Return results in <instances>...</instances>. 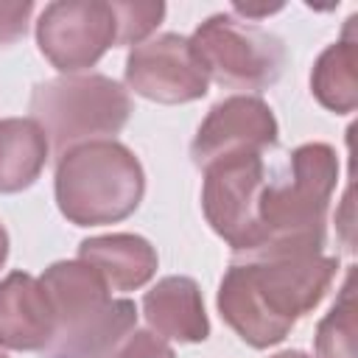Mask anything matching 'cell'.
I'll use <instances>...</instances> for the list:
<instances>
[{"mask_svg": "<svg viewBox=\"0 0 358 358\" xmlns=\"http://www.w3.org/2000/svg\"><path fill=\"white\" fill-rule=\"evenodd\" d=\"M117 17V45H143L165 17V3H112Z\"/></svg>", "mask_w": 358, "mask_h": 358, "instance_id": "18", "label": "cell"}, {"mask_svg": "<svg viewBox=\"0 0 358 358\" xmlns=\"http://www.w3.org/2000/svg\"><path fill=\"white\" fill-rule=\"evenodd\" d=\"M338 185V157L327 143H305L291 151L288 176L266 182L260 193V246L249 257L322 252L327 207Z\"/></svg>", "mask_w": 358, "mask_h": 358, "instance_id": "2", "label": "cell"}, {"mask_svg": "<svg viewBox=\"0 0 358 358\" xmlns=\"http://www.w3.org/2000/svg\"><path fill=\"white\" fill-rule=\"evenodd\" d=\"M282 8V3H274V6H249V3H235L232 6V11L235 14H243L246 17V22L249 20H255V17H266V14H271V11H280Z\"/></svg>", "mask_w": 358, "mask_h": 358, "instance_id": "21", "label": "cell"}, {"mask_svg": "<svg viewBox=\"0 0 358 358\" xmlns=\"http://www.w3.org/2000/svg\"><path fill=\"white\" fill-rule=\"evenodd\" d=\"M347 22L350 25L344 36L322 50L310 73V90L316 101L336 115H350L358 106V42L352 36L355 17Z\"/></svg>", "mask_w": 358, "mask_h": 358, "instance_id": "15", "label": "cell"}, {"mask_svg": "<svg viewBox=\"0 0 358 358\" xmlns=\"http://www.w3.org/2000/svg\"><path fill=\"white\" fill-rule=\"evenodd\" d=\"M126 87L157 103H187L207 95V76L199 67L190 39L159 34L126 56Z\"/></svg>", "mask_w": 358, "mask_h": 358, "instance_id": "8", "label": "cell"}, {"mask_svg": "<svg viewBox=\"0 0 358 358\" xmlns=\"http://www.w3.org/2000/svg\"><path fill=\"white\" fill-rule=\"evenodd\" d=\"M131 330H137L134 302L109 299L62 322L45 347V358H112Z\"/></svg>", "mask_w": 358, "mask_h": 358, "instance_id": "11", "label": "cell"}, {"mask_svg": "<svg viewBox=\"0 0 358 358\" xmlns=\"http://www.w3.org/2000/svg\"><path fill=\"white\" fill-rule=\"evenodd\" d=\"M268 358H310V355H308V352H302V350H282V352L268 355Z\"/></svg>", "mask_w": 358, "mask_h": 358, "instance_id": "23", "label": "cell"}, {"mask_svg": "<svg viewBox=\"0 0 358 358\" xmlns=\"http://www.w3.org/2000/svg\"><path fill=\"white\" fill-rule=\"evenodd\" d=\"M319 358H358L355 355V294L352 274H347L338 299L316 327Z\"/></svg>", "mask_w": 358, "mask_h": 358, "instance_id": "17", "label": "cell"}, {"mask_svg": "<svg viewBox=\"0 0 358 358\" xmlns=\"http://www.w3.org/2000/svg\"><path fill=\"white\" fill-rule=\"evenodd\" d=\"M204 171L201 210L207 224L235 255L249 257L260 246V193L266 187L263 154H235Z\"/></svg>", "mask_w": 358, "mask_h": 358, "instance_id": "6", "label": "cell"}, {"mask_svg": "<svg viewBox=\"0 0 358 358\" xmlns=\"http://www.w3.org/2000/svg\"><path fill=\"white\" fill-rule=\"evenodd\" d=\"M187 39L207 81L213 78L221 87L257 92L282 76V39L255 22L238 20L235 14L207 17Z\"/></svg>", "mask_w": 358, "mask_h": 358, "instance_id": "5", "label": "cell"}, {"mask_svg": "<svg viewBox=\"0 0 358 358\" xmlns=\"http://www.w3.org/2000/svg\"><path fill=\"white\" fill-rule=\"evenodd\" d=\"M277 145V120L257 95H229L218 101L201 120L190 157L196 168L235 154H263Z\"/></svg>", "mask_w": 358, "mask_h": 358, "instance_id": "9", "label": "cell"}, {"mask_svg": "<svg viewBox=\"0 0 358 358\" xmlns=\"http://www.w3.org/2000/svg\"><path fill=\"white\" fill-rule=\"evenodd\" d=\"M42 56L64 76H76L101 62L117 45V17L103 0H56L36 20Z\"/></svg>", "mask_w": 358, "mask_h": 358, "instance_id": "7", "label": "cell"}, {"mask_svg": "<svg viewBox=\"0 0 358 358\" xmlns=\"http://www.w3.org/2000/svg\"><path fill=\"white\" fill-rule=\"evenodd\" d=\"M336 271L338 257L322 252L243 257L224 271L215 305L241 341L266 350L324 299Z\"/></svg>", "mask_w": 358, "mask_h": 358, "instance_id": "1", "label": "cell"}, {"mask_svg": "<svg viewBox=\"0 0 358 358\" xmlns=\"http://www.w3.org/2000/svg\"><path fill=\"white\" fill-rule=\"evenodd\" d=\"M56 204L76 227H103L129 218L145 193L140 159L117 140H92L56 162Z\"/></svg>", "mask_w": 358, "mask_h": 358, "instance_id": "3", "label": "cell"}, {"mask_svg": "<svg viewBox=\"0 0 358 358\" xmlns=\"http://www.w3.org/2000/svg\"><path fill=\"white\" fill-rule=\"evenodd\" d=\"M31 120L39 123L56 157L92 143L115 140L131 115L129 92L109 76H59L34 87Z\"/></svg>", "mask_w": 358, "mask_h": 358, "instance_id": "4", "label": "cell"}, {"mask_svg": "<svg viewBox=\"0 0 358 358\" xmlns=\"http://www.w3.org/2000/svg\"><path fill=\"white\" fill-rule=\"evenodd\" d=\"M0 358H8V355H6V352H3V350H0Z\"/></svg>", "mask_w": 358, "mask_h": 358, "instance_id": "24", "label": "cell"}, {"mask_svg": "<svg viewBox=\"0 0 358 358\" xmlns=\"http://www.w3.org/2000/svg\"><path fill=\"white\" fill-rule=\"evenodd\" d=\"M143 316L159 338L199 344L210 336V319L204 313V299L193 277L171 274L157 280L143 296Z\"/></svg>", "mask_w": 358, "mask_h": 358, "instance_id": "12", "label": "cell"}, {"mask_svg": "<svg viewBox=\"0 0 358 358\" xmlns=\"http://www.w3.org/2000/svg\"><path fill=\"white\" fill-rule=\"evenodd\" d=\"M31 11H34V3L31 0H22V3H0V45H14L20 36H25Z\"/></svg>", "mask_w": 358, "mask_h": 358, "instance_id": "20", "label": "cell"}, {"mask_svg": "<svg viewBox=\"0 0 358 358\" xmlns=\"http://www.w3.org/2000/svg\"><path fill=\"white\" fill-rule=\"evenodd\" d=\"M56 336V313L39 277L11 271L0 280V347L45 350Z\"/></svg>", "mask_w": 358, "mask_h": 358, "instance_id": "10", "label": "cell"}, {"mask_svg": "<svg viewBox=\"0 0 358 358\" xmlns=\"http://www.w3.org/2000/svg\"><path fill=\"white\" fill-rule=\"evenodd\" d=\"M6 257H8V232H6V227L0 224V266L6 263Z\"/></svg>", "mask_w": 358, "mask_h": 358, "instance_id": "22", "label": "cell"}, {"mask_svg": "<svg viewBox=\"0 0 358 358\" xmlns=\"http://www.w3.org/2000/svg\"><path fill=\"white\" fill-rule=\"evenodd\" d=\"M39 282L50 296V305L56 313V327L62 322L112 299L101 274L92 266H87L84 260H59L45 268Z\"/></svg>", "mask_w": 358, "mask_h": 358, "instance_id": "16", "label": "cell"}, {"mask_svg": "<svg viewBox=\"0 0 358 358\" xmlns=\"http://www.w3.org/2000/svg\"><path fill=\"white\" fill-rule=\"evenodd\" d=\"M112 358H176L171 344L151 330H131L129 338L112 352Z\"/></svg>", "mask_w": 358, "mask_h": 358, "instance_id": "19", "label": "cell"}, {"mask_svg": "<svg viewBox=\"0 0 358 358\" xmlns=\"http://www.w3.org/2000/svg\"><path fill=\"white\" fill-rule=\"evenodd\" d=\"M78 260L92 266L109 291H134L143 288L157 274V249L131 232L95 235L81 241Z\"/></svg>", "mask_w": 358, "mask_h": 358, "instance_id": "13", "label": "cell"}, {"mask_svg": "<svg viewBox=\"0 0 358 358\" xmlns=\"http://www.w3.org/2000/svg\"><path fill=\"white\" fill-rule=\"evenodd\" d=\"M50 154V143L36 120H0V193H20L31 187Z\"/></svg>", "mask_w": 358, "mask_h": 358, "instance_id": "14", "label": "cell"}]
</instances>
